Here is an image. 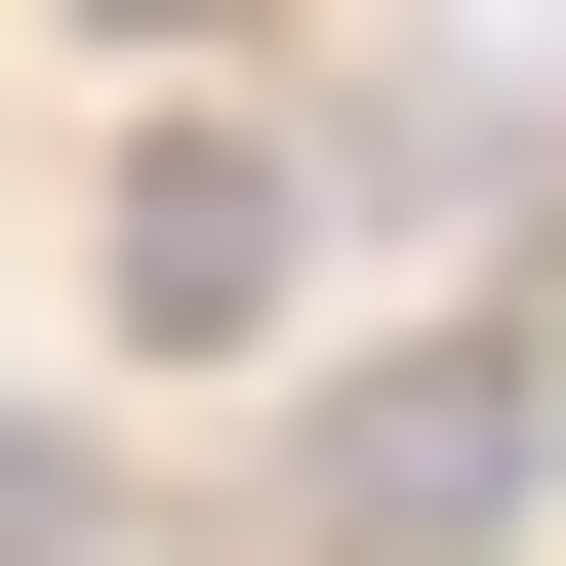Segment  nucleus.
Listing matches in <instances>:
<instances>
[{"label":"nucleus","mask_w":566,"mask_h":566,"mask_svg":"<svg viewBox=\"0 0 566 566\" xmlns=\"http://www.w3.org/2000/svg\"><path fill=\"white\" fill-rule=\"evenodd\" d=\"M283 526H324V566H526V526H566V365H526V324L324 365V405H283Z\"/></svg>","instance_id":"1"},{"label":"nucleus","mask_w":566,"mask_h":566,"mask_svg":"<svg viewBox=\"0 0 566 566\" xmlns=\"http://www.w3.org/2000/svg\"><path fill=\"white\" fill-rule=\"evenodd\" d=\"M283 283H324V163H283V122H163V163H122V365H243Z\"/></svg>","instance_id":"2"},{"label":"nucleus","mask_w":566,"mask_h":566,"mask_svg":"<svg viewBox=\"0 0 566 566\" xmlns=\"http://www.w3.org/2000/svg\"><path fill=\"white\" fill-rule=\"evenodd\" d=\"M0 566H122V446H41V405H0Z\"/></svg>","instance_id":"3"},{"label":"nucleus","mask_w":566,"mask_h":566,"mask_svg":"<svg viewBox=\"0 0 566 566\" xmlns=\"http://www.w3.org/2000/svg\"><path fill=\"white\" fill-rule=\"evenodd\" d=\"M82 41H202V0H82Z\"/></svg>","instance_id":"4"}]
</instances>
